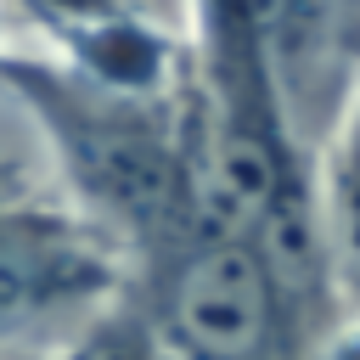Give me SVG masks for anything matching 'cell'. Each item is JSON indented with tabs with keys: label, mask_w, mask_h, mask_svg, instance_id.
<instances>
[{
	"label": "cell",
	"mask_w": 360,
	"mask_h": 360,
	"mask_svg": "<svg viewBox=\"0 0 360 360\" xmlns=\"http://www.w3.org/2000/svg\"><path fill=\"white\" fill-rule=\"evenodd\" d=\"M112 287L107 253L68 214L0 197V349L45 343V332L90 315V304Z\"/></svg>",
	"instance_id": "cell-1"
},
{
	"label": "cell",
	"mask_w": 360,
	"mask_h": 360,
	"mask_svg": "<svg viewBox=\"0 0 360 360\" xmlns=\"http://www.w3.org/2000/svg\"><path fill=\"white\" fill-rule=\"evenodd\" d=\"M276 264L248 231H208L169 292V338L197 354H264L281 343Z\"/></svg>",
	"instance_id": "cell-2"
},
{
	"label": "cell",
	"mask_w": 360,
	"mask_h": 360,
	"mask_svg": "<svg viewBox=\"0 0 360 360\" xmlns=\"http://www.w3.org/2000/svg\"><path fill=\"white\" fill-rule=\"evenodd\" d=\"M338 231H343V248L360 270V169L343 174V191H338Z\"/></svg>",
	"instance_id": "cell-3"
}]
</instances>
